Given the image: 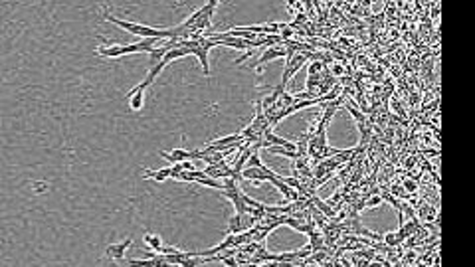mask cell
Wrapping results in <instances>:
<instances>
[{
  "mask_svg": "<svg viewBox=\"0 0 475 267\" xmlns=\"http://www.w3.org/2000/svg\"><path fill=\"white\" fill-rule=\"evenodd\" d=\"M309 60H315V52H297L293 54L289 60H285V69H283V77L277 85H281L283 89L287 87V83L291 81V77L309 62Z\"/></svg>",
  "mask_w": 475,
  "mask_h": 267,
  "instance_id": "obj_1",
  "label": "cell"
},
{
  "mask_svg": "<svg viewBox=\"0 0 475 267\" xmlns=\"http://www.w3.org/2000/svg\"><path fill=\"white\" fill-rule=\"evenodd\" d=\"M279 58H285V48H279V46L266 48L264 54L260 56V60L254 64V69H256V71H262L266 64H270V62H273V60H279Z\"/></svg>",
  "mask_w": 475,
  "mask_h": 267,
  "instance_id": "obj_2",
  "label": "cell"
},
{
  "mask_svg": "<svg viewBox=\"0 0 475 267\" xmlns=\"http://www.w3.org/2000/svg\"><path fill=\"white\" fill-rule=\"evenodd\" d=\"M131 244H133V240L127 238V240H123V242H119V244H111V246H107V248H105V256H107V260L123 262V258H125L127 250L131 248Z\"/></svg>",
  "mask_w": 475,
  "mask_h": 267,
  "instance_id": "obj_3",
  "label": "cell"
},
{
  "mask_svg": "<svg viewBox=\"0 0 475 267\" xmlns=\"http://www.w3.org/2000/svg\"><path fill=\"white\" fill-rule=\"evenodd\" d=\"M97 56L101 58H111V60H117V58H123L125 56V48L123 44H103V46H97Z\"/></svg>",
  "mask_w": 475,
  "mask_h": 267,
  "instance_id": "obj_4",
  "label": "cell"
},
{
  "mask_svg": "<svg viewBox=\"0 0 475 267\" xmlns=\"http://www.w3.org/2000/svg\"><path fill=\"white\" fill-rule=\"evenodd\" d=\"M158 154H160L164 160H168L170 164H180V162L192 158V150H186V148H174V150H170V152L160 150Z\"/></svg>",
  "mask_w": 475,
  "mask_h": 267,
  "instance_id": "obj_5",
  "label": "cell"
},
{
  "mask_svg": "<svg viewBox=\"0 0 475 267\" xmlns=\"http://www.w3.org/2000/svg\"><path fill=\"white\" fill-rule=\"evenodd\" d=\"M164 258L160 254H155L153 258H145V260H129L125 267H162Z\"/></svg>",
  "mask_w": 475,
  "mask_h": 267,
  "instance_id": "obj_6",
  "label": "cell"
},
{
  "mask_svg": "<svg viewBox=\"0 0 475 267\" xmlns=\"http://www.w3.org/2000/svg\"><path fill=\"white\" fill-rule=\"evenodd\" d=\"M246 230H248V226L244 224V214H234L228 222V234L236 236V234H242Z\"/></svg>",
  "mask_w": 475,
  "mask_h": 267,
  "instance_id": "obj_7",
  "label": "cell"
},
{
  "mask_svg": "<svg viewBox=\"0 0 475 267\" xmlns=\"http://www.w3.org/2000/svg\"><path fill=\"white\" fill-rule=\"evenodd\" d=\"M141 174H143V178H153L155 182H164V180L170 178V166H164V168H158V170H149V168H145Z\"/></svg>",
  "mask_w": 475,
  "mask_h": 267,
  "instance_id": "obj_8",
  "label": "cell"
},
{
  "mask_svg": "<svg viewBox=\"0 0 475 267\" xmlns=\"http://www.w3.org/2000/svg\"><path fill=\"white\" fill-rule=\"evenodd\" d=\"M127 101H129V109L131 111H141L145 107V93L143 91L127 93Z\"/></svg>",
  "mask_w": 475,
  "mask_h": 267,
  "instance_id": "obj_9",
  "label": "cell"
},
{
  "mask_svg": "<svg viewBox=\"0 0 475 267\" xmlns=\"http://www.w3.org/2000/svg\"><path fill=\"white\" fill-rule=\"evenodd\" d=\"M143 242H145V246L151 250V252H160L162 250V240H160V236H157V234H147L145 238H143Z\"/></svg>",
  "mask_w": 475,
  "mask_h": 267,
  "instance_id": "obj_10",
  "label": "cell"
},
{
  "mask_svg": "<svg viewBox=\"0 0 475 267\" xmlns=\"http://www.w3.org/2000/svg\"><path fill=\"white\" fill-rule=\"evenodd\" d=\"M194 184H200V186H208V188H216V190H222V182L216 180V178H210V176H204V172H200V176L194 180Z\"/></svg>",
  "mask_w": 475,
  "mask_h": 267,
  "instance_id": "obj_11",
  "label": "cell"
},
{
  "mask_svg": "<svg viewBox=\"0 0 475 267\" xmlns=\"http://www.w3.org/2000/svg\"><path fill=\"white\" fill-rule=\"evenodd\" d=\"M382 242L386 244V248H396V246L400 244V240H398V236H396L394 232H388V234H384V236H382Z\"/></svg>",
  "mask_w": 475,
  "mask_h": 267,
  "instance_id": "obj_12",
  "label": "cell"
},
{
  "mask_svg": "<svg viewBox=\"0 0 475 267\" xmlns=\"http://www.w3.org/2000/svg\"><path fill=\"white\" fill-rule=\"evenodd\" d=\"M346 109L350 111V115H352V117H354L356 121H364V111H358V107H356V105H354L352 101H350V103L346 105Z\"/></svg>",
  "mask_w": 475,
  "mask_h": 267,
  "instance_id": "obj_13",
  "label": "cell"
},
{
  "mask_svg": "<svg viewBox=\"0 0 475 267\" xmlns=\"http://www.w3.org/2000/svg\"><path fill=\"white\" fill-rule=\"evenodd\" d=\"M376 206H382V198L380 196H370L364 202V208H376Z\"/></svg>",
  "mask_w": 475,
  "mask_h": 267,
  "instance_id": "obj_14",
  "label": "cell"
},
{
  "mask_svg": "<svg viewBox=\"0 0 475 267\" xmlns=\"http://www.w3.org/2000/svg\"><path fill=\"white\" fill-rule=\"evenodd\" d=\"M323 67H325L323 62H319V60H317V62H311V66H309V75H315V73L319 75V71H323Z\"/></svg>",
  "mask_w": 475,
  "mask_h": 267,
  "instance_id": "obj_15",
  "label": "cell"
},
{
  "mask_svg": "<svg viewBox=\"0 0 475 267\" xmlns=\"http://www.w3.org/2000/svg\"><path fill=\"white\" fill-rule=\"evenodd\" d=\"M46 188H48V184H46V182H36V184H34V190H36L38 194H40V192H44Z\"/></svg>",
  "mask_w": 475,
  "mask_h": 267,
  "instance_id": "obj_16",
  "label": "cell"
},
{
  "mask_svg": "<svg viewBox=\"0 0 475 267\" xmlns=\"http://www.w3.org/2000/svg\"><path fill=\"white\" fill-rule=\"evenodd\" d=\"M342 73H344L342 66H333V75H342Z\"/></svg>",
  "mask_w": 475,
  "mask_h": 267,
  "instance_id": "obj_17",
  "label": "cell"
},
{
  "mask_svg": "<svg viewBox=\"0 0 475 267\" xmlns=\"http://www.w3.org/2000/svg\"><path fill=\"white\" fill-rule=\"evenodd\" d=\"M406 188H408V190H416V184H414V182H406Z\"/></svg>",
  "mask_w": 475,
  "mask_h": 267,
  "instance_id": "obj_18",
  "label": "cell"
},
{
  "mask_svg": "<svg viewBox=\"0 0 475 267\" xmlns=\"http://www.w3.org/2000/svg\"><path fill=\"white\" fill-rule=\"evenodd\" d=\"M162 267H180V266H174V264H162Z\"/></svg>",
  "mask_w": 475,
  "mask_h": 267,
  "instance_id": "obj_19",
  "label": "cell"
}]
</instances>
